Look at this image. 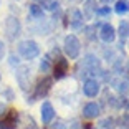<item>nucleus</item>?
I'll return each instance as SVG.
<instances>
[{
  "label": "nucleus",
  "mask_w": 129,
  "mask_h": 129,
  "mask_svg": "<svg viewBox=\"0 0 129 129\" xmlns=\"http://www.w3.org/2000/svg\"><path fill=\"white\" fill-rule=\"evenodd\" d=\"M78 71H80V78H84V81L88 80V76H101L103 75V64H101V60L96 56L94 53H86L83 56V61L80 63L78 66Z\"/></svg>",
  "instance_id": "nucleus-1"
},
{
  "label": "nucleus",
  "mask_w": 129,
  "mask_h": 129,
  "mask_svg": "<svg viewBox=\"0 0 129 129\" xmlns=\"http://www.w3.org/2000/svg\"><path fill=\"white\" fill-rule=\"evenodd\" d=\"M17 55L22 56L23 60L31 61L40 55V45L35 40H22L17 45Z\"/></svg>",
  "instance_id": "nucleus-2"
},
{
  "label": "nucleus",
  "mask_w": 129,
  "mask_h": 129,
  "mask_svg": "<svg viewBox=\"0 0 129 129\" xmlns=\"http://www.w3.org/2000/svg\"><path fill=\"white\" fill-rule=\"evenodd\" d=\"M63 51L66 58L70 60H78L81 55V42L75 33H68L63 40Z\"/></svg>",
  "instance_id": "nucleus-3"
},
{
  "label": "nucleus",
  "mask_w": 129,
  "mask_h": 129,
  "mask_svg": "<svg viewBox=\"0 0 129 129\" xmlns=\"http://www.w3.org/2000/svg\"><path fill=\"white\" fill-rule=\"evenodd\" d=\"M15 78L18 83L20 89L23 93L30 91V88H33L31 84V66L30 64H20L15 68Z\"/></svg>",
  "instance_id": "nucleus-4"
},
{
  "label": "nucleus",
  "mask_w": 129,
  "mask_h": 129,
  "mask_svg": "<svg viewBox=\"0 0 129 129\" xmlns=\"http://www.w3.org/2000/svg\"><path fill=\"white\" fill-rule=\"evenodd\" d=\"M4 31H5V38L8 42H15L17 38L20 37L22 33V23L17 17L13 15H8L5 18V23H4Z\"/></svg>",
  "instance_id": "nucleus-5"
},
{
  "label": "nucleus",
  "mask_w": 129,
  "mask_h": 129,
  "mask_svg": "<svg viewBox=\"0 0 129 129\" xmlns=\"http://www.w3.org/2000/svg\"><path fill=\"white\" fill-rule=\"evenodd\" d=\"M51 84H53V80H51V78H48V76H43L42 80H40L33 86L35 88V93H33V96H31V98L27 99V103H35V99L45 98V96L50 93V89H51Z\"/></svg>",
  "instance_id": "nucleus-6"
},
{
  "label": "nucleus",
  "mask_w": 129,
  "mask_h": 129,
  "mask_svg": "<svg viewBox=\"0 0 129 129\" xmlns=\"http://www.w3.org/2000/svg\"><path fill=\"white\" fill-rule=\"evenodd\" d=\"M101 93V81L98 78H88L83 83V94L86 98H96Z\"/></svg>",
  "instance_id": "nucleus-7"
},
{
  "label": "nucleus",
  "mask_w": 129,
  "mask_h": 129,
  "mask_svg": "<svg viewBox=\"0 0 129 129\" xmlns=\"http://www.w3.org/2000/svg\"><path fill=\"white\" fill-rule=\"evenodd\" d=\"M98 37L101 38V42H104L106 45H111V43L116 42V28L111 25V23H103L99 27Z\"/></svg>",
  "instance_id": "nucleus-8"
},
{
  "label": "nucleus",
  "mask_w": 129,
  "mask_h": 129,
  "mask_svg": "<svg viewBox=\"0 0 129 129\" xmlns=\"http://www.w3.org/2000/svg\"><path fill=\"white\" fill-rule=\"evenodd\" d=\"M68 20H70V28H71L73 31L83 30L84 18H83V13H81L80 8H71V10H68Z\"/></svg>",
  "instance_id": "nucleus-9"
},
{
  "label": "nucleus",
  "mask_w": 129,
  "mask_h": 129,
  "mask_svg": "<svg viewBox=\"0 0 129 129\" xmlns=\"http://www.w3.org/2000/svg\"><path fill=\"white\" fill-rule=\"evenodd\" d=\"M122 101H124V99L116 96L113 91H109V89H104V93H103V104H106L109 109H121Z\"/></svg>",
  "instance_id": "nucleus-10"
},
{
  "label": "nucleus",
  "mask_w": 129,
  "mask_h": 129,
  "mask_svg": "<svg viewBox=\"0 0 129 129\" xmlns=\"http://www.w3.org/2000/svg\"><path fill=\"white\" fill-rule=\"evenodd\" d=\"M68 66H70V63H68V60L66 58H63V56H60L58 60H55V64H53V78L55 80H63L64 76L68 75Z\"/></svg>",
  "instance_id": "nucleus-11"
},
{
  "label": "nucleus",
  "mask_w": 129,
  "mask_h": 129,
  "mask_svg": "<svg viewBox=\"0 0 129 129\" xmlns=\"http://www.w3.org/2000/svg\"><path fill=\"white\" fill-rule=\"evenodd\" d=\"M111 86H113V89L119 94V98H122V99L129 94V81L124 80V78H121V76L113 78V80H111Z\"/></svg>",
  "instance_id": "nucleus-12"
},
{
  "label": "nucleus",
  "mask_w": 129,
  "mask_h": 129,
  "mask_svg": "<svg viewBox=\"0 0 129 129\" xmlns=\"http://www.w3.org/2000/svg\"><path fill=\"white\" fill-rule=\"evenodd\" d=\"M40 113H42V122L43 124H51L53 119H55V116H56V111H55L53 104H51L50 101H43Z\"/></svg>",
  "instance_id": "nucleus-13"
},
{
  "label": "nucleus",
  "mask_w": 129,
  "mask_h": 129,
  "mask_svg": "<svg viewBox=\"0 0 129 129\" xmlns=\"http://www.w3.org/2000/svg\"><path fill=\"white\" fill-rule=\"evenodd\" d=\"M99 114H101V104H99V103L91 101V103H86V104H84V108H83V118H86V119H96V118H99Z\"/></svg>",
  "instance_id": "nucleus-14"
},
{
  "label": "nucleus",
  "mask_w": 129,
  "mask_h": 129,
  "mask_svg": "<svg viewBox=\"0 0 129 129\" xmlns=\"http://www.w3.org/2000/svg\"><path fill=\"white\" fill-rule=\"evenodd\" d=\"M17 121H18V111L12 109L5 114L4 119H0V129H15Z\"/></svg>",
  "instance_id": "nucleus-15"
},
{
  "label": "nucleus",
  "mask_w": 129,
  "mask_h": 129,
  "mask_svg": "<svg viewBox=\"0 0 129 129\" xmlns=\"http://www.w3.org/2000/svg\"><path fill=\"white\" fill-rule=\"evenodd\" d=\"M116 37H119V46H124V43L129 40V20H121L119 27L116 30Z\"/></svg>",
  "instance_id": "nucleus-16"
},
{
  "label": "nucleus",
  "mask_w": 129,
  "mask_h": 129,
  "mask_svg": "<svg viewBox=\"0 0 129 129\" xmlns=\"http://www.w3.org/2000/svg\"><path fill=\"white\" fill-rule=\"evenodd\" d=\"M28 18H33L37 22L45 20V10L37 2H31V4H28Z\"/></svg>",
  "instance_id": "nucleus-17"
},
{
  "label": "nucleus",
  "mask_w": 129,
  "mask_h": 129,
  "mask_svg": "<svg viewBox=\"0 0 129 129\" xmlns=\"http://www.w3.org/2000/svg\"><path fill=\"white\" fill-rule=\"evenodd\" d=\"M96 8H98V4H96V0H84L83 4V18L86 20H91L93 17L96 15Z\"/></svg>",
  "instance_id": "nucleus-18"
},
{
  "label": "nucleus",
  "mask_w": 129,
  "mask_h": 129,
  "mask_svg": "<svg viewBox=\"0 0 129 129\" xmlns=\"http://www.w3.org/2000/svg\"><path fill=\"white\" fill-rule=\"evenodd\" d=\"M114 12L118 15H127L129 13V0H116L114 2Z\"/></svg>",
  "instance_id": "nucleus-19"
},
{
  "label": "nucleus",
  "mask_w": 129,
  "mask_h": 129,
  "mask_svg": "<svg viewBox=\"0 0 129 129\" xmlns=\"http://www.w3.org/2000/svg\"><path fill=\"white\" fill-rule=\"evenodd\" d=\"M51 58L46 55L45 58H42L40 60V64H38V70L43 73V75H48V73H51V70H53V63H51Z\"/></svg>",
  "instance_id": "nucleus-20"
},
{
  "label": "nucleus",
  "mask_w": 129,
  "mask_h": 129,
  "mask_svg": "<svg viewBox=\"0 0 129 129\" xmlns=\"http://www.w3.org/2000/svg\"><path fill=\"white\" fill-rule=\"evenodd\" d=\"M40 7L43 10H48V12H56L60 8V2L58 0H40Z\"/></svg>",
  "instance_id": "nucleus-21"
},
{
  "label": "nucleus",
  "mask_w": 129,
  "mask_h": 129,
  "mask_svg": "<svg viewBox=\"0 0 129 129\" xmlns=\"http://www.w3.org/2000/svg\"><path fill=\"white\" fill-rule=\"evenodd\" d=\"M83 33H84V38L89 40V42H96V40H98L96 25H86V27H83Z\"/></svg>",
  "instance_id": "nucleus-22"
},
{
  "label": "nucleus",
  "mask_w": 129,
  "mask_h": 129,
  "mask_svg": "<svg viewBox=\"0 0 129 129\" xmlns=\"http://www.w3.org/2000/svg\"><path fill=\"white\" fill-rule=\"evenodd\" d=\"M99 127H103V129H114L116 127V119H114L113 116H108V118H104V119L99 121Z\"/></svg>",
  "instance_id": "nucleus-23"
},
{
  "label": "nucleus",
  "mask_w": 129,
  "mask_h": 129,
  "mask_svg": "<svg viewBox=\"0 0 129 129\" xmlns=\"http://www.w3.org/2000/svg\"><path fill=\"white\" fill-rule=\"evenodd\" d=\"M103 56H104V60H106V61H109L111 64L118 60V58H121V56H116V51H114L113 48H104V51H103Z\"/></svg>",
  "instance_id": "nucleus-24"
},
{
  "label": "nucleus",
  "mask_w": 129,
  "mask_h": 129,
  "mask_svg": "<svg viewBox=\"0 0 129 129\" xmlns=\"http://www.w3.org/2000/svg\"><path fill=\"white\" fill-rule=\"evenodd\" d=\"M2 98L5 99V101H13L15 99V93H13V89L12 88H4V91H2Z\"/></svg>",
  "instance_id": "nucleus-25"
},
{
  "label": "nucleus",
  "mask_w": 129,
  "mask_h": 129,
  "mask_svg": "<svg viewBox=\"0 0 129 129\" xmlns=\"http://www.w3.org/2000/svg\"><path fill=\"white\" fill-rule=\"evenodd\" d=\"M111 12H113V10H111V7H108V5H106V7H98V8H96V15H98V17H109Z\"/></svg>",
  "instance_id": "nucleus-26"
},
{
  "label": "nucleus",
  "mask_w": 129,
  "mask_h": 129,
  "mask_svg": "<svg viewBox=\"0 0 129 129\" xmlns=\"http://www.w3.org/2000/svg\"><path fill=\"white\" fill-rule=\"evenodd\" d=\"M8 64H10L12 68H17V66H20V56L17 53H12L10 56H8Z\"/></svg>",
  "instance_id": "nucleus-27"
},
{
  "label": "nucleus",
  "mask_w": 129,
  "mask_h": 129,
  "mask_svg": "<svg viewBox=\"0 0 129 129\" xmlns=\"http://www.w3.org/2000/svg\"><path fill=\"white\" fill-rule=\"evenodd\" d=\"M48 129H68V126H66V122L64 121H55V122H51V126H50Z\"/></svg>",
  "instance_id": "nucleus-28"
},
{
  "label": "nucleus",
  "mask_w": 129,
  "mask_h": 129,
  "mask_svg": "<svg viewBox=\"0 0 129 129\" xmlns=\"http://www.w3.org/2000/svg\"><path fill=\"white\" fill-rule=\"evenodd\" d=\"M5 53H7V46H5V42H4V40H0V61L4 60Z\"/></svg>",
  "instance_id": "nucleus-29"
},
{
  "label": "nucleus",
  "mask_w": 129,
  "mask_h": 129,
  "mask_svg": "<svg viewBox=\"0 0 129 129\" xmlns=\"http://www.w3.org/2000/svg\"><path fill=\"white\" fill-rule=\"evenodd\" d=\"M70 129H84V127L78 119H75V121H71V124H70Z\"/></svg>",
  "instance_id": "nucleus-30"
},
{
  "label": "nucleus",
  "mask_w": 129,
  "mask_h": 129,
  "mask_svg": "<svg viewBox=\"0 0 129 129\" xmlns=\"http://www.w3.org/2000/svg\"><path fill=\"white\" fill-rule=\"evenodd\" d=\"M5 111H7V106L4 104V101H0V116H4Z\"/></svg>",
  "instance_id": "nucleus-31"
},
{
  "label": "nucleus",
  "mask_w": 129,
  "mask_h": 129,
  "mask_svg": "<svg viewBox=\"0 0 129 129\" xmlns=\"http://www.w3.org/2000/svg\"><path fill=\"white\" fill-rule=\"evenodd\" d=\"M122 108H124V111L129 114V99H124V101H122Z\"/></svg>",
  "instance_id": "nucleus-32"
},
{
  "label": "nucleus",
  "mask_w": 129,
  "mask_h": 129,
  "mask_svg": "<svg viewBox=\"0 0 129 129\" xmlns=\"http://www.w3.org/2000/svg\"><path fill=\"white\" fill-rule=\"evenodd\" d=\"M103 4H106V5H109V4H113V2H116V0H101Z\"/></svg>",
  "instance_id": "nucleus-33"
},
{
  "label": "nucleus",
  "mask_w": 129,
  "mask_h": 129,
  "mask_svg": "<svg viewBox=\"0 0 129 129\" xmlns=\"http://www.w3.org/2000/svg\"><path fill=\"white\" fill-rule=\"evenodd\" d=\"M124 70H126V73H127V75H129V61H127V63H126V66H124Z\"/></svg>",
  "instance_id": "nucleus-34"
},
{
  "label": "nucleus",
  "mask_w": 129,
  "mask_h": 129,
  "mask_svg": "<svg viewBox=\"0 0 129 129\" xmlns=\"http://www.w3.org/2000/svg\"><path fill=\"white\" fill-rule=\"evenodd\" d=\"M119 129H127V127H122V126H121V127H119Z\"/></svg>",
  "instance_id": "nucleus-35"
},
{
  "label": "nucleus",
  "mask_w": 129,
  "mask_h": 129,
  "mask_svg": "<svg viewBox=\"0 0 129 129\" xmlns=\"http://www.w3.org/2000/svg\"><path fill=\"white\" fill-rule=\"evenodd\" d=\"M31 129H37V127H31Z\"/></svg>",
  "instance_id": "nucleus-36"
},
{
  "label": "nucleus",
  "mask_w": 129,
  "mask_h": 129,
  "mask_svg": "<svg viewBox=\"0 0 129 129\" xmlns=\"http://www.w3.org/2000/svg\"><path fill=\"white\" fill-rule=\"evenodd\" d=\"M0 80H2V76H0Z\"/></svg>",
  "instance_id": "nucleus-37"
},
{
  "label": "nucleus",
  "mask_w": 129,
  "mask_h": 129,
  "mask_svg": "<svg viewBox=\"0 0 129 129\" xmlns=\"http://www.w3.org/2000/svg\"><path fill=\"white\" fill-rule=\"evenodd\" d=\"M0 4H2V0H0Z\"/></svg>",
  "instance_id": "nucleus-38"
}]
</instances>
